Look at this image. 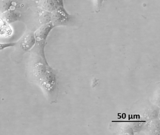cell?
Wrapping results in <instances>:
<instances>
[{
    "mask_svg": "<svg viewBox=\"0 0 160 135\" xmlns=\"http://www.w3.org/2000/svg\"><path fill=\"white\" fill-rule=\"evenodd\" d=\"M46 40H36L30 51L29 71L31 78L48 96L55 88V77L46 59L44 48Z\"/></svg>",
    "mask_w": 160,
    "mask_h": 135,
    "instance_id": "cell-1",
    "label": "cell"
},
{
    "mask_svg": "<svg viewBox=\"0 0 160 135\" xmlns=\"http://www.w3.org/2000/svg\"><path fill=\"white\" fill-rule=\"evenodd\" d=\"M77 16L69 14L63 6H61L51 13V22L55 27L67 26L75 24Z\"/></svg>",
    "mask_w": 160,
    "mask_h": 135,
    "instance_id": "cell-2",
    "label": "cell"
},
{
    "mask_svg": "<svg viewBox=\"0 0 160 135\" xmlns=\"http://www.w3.org/2000/svg\"><path fill=\"white\" fill-rule=\"evenodd\" d=\"M36 43L34 32L28 31L24 33L20 38L16 45H18L20 49L24 52H28L31 50Z\"/></svg>",
    "mask_w": 160,
    "mask_h": 135,
    "instance_id": "cell-3",
    "label": "cell"
},
{
    "mask_svg": "<svg viewBox=\"0 0 160 135\" xmlns=\"http://www.w3.org/2000/svg\"><path fill=\"white\" fill-rule=\"evenodd\" d=\"M55 27L51 22L45 23L34 32L36 40H46L51 30Z\"/></svg>",
    "mask_w": 160,
    "mask_h": 135,
    "instance_id": "cell-4",
    "label": "cell"
},
{
    "mask_svg": "<svg viewBox=\"0 0 160 135\" xmlns=\"http://www.w3.org/2000/svg\"><path fill=\"white\" fill-rule=\"evenodd\" d=\"M41 5L45 10L52 13L58 8L63 6V0H42Z\"/></svg>",
    "mask_w": 160,
    "mask_h": 135,
    "instance_id": "cell-5",
    "label": "cell"
},
{
    "mask_svg": "<svg viewBox=\"0 0 160 135\" xmlns=\"http://www.w3.org/2000/svg\"><path fill=\"white\" fill-rule=\"evenodd\" d=\"M20 15L19 13L14 11H7L4 13L3 16V20L7 23H12L20 18Z\"/></svg>",
    "mask_w": 160,
    "mask_h": 135,
    "instance_id": "cell-6",
    "label": "cell"
},
{
    "mask_svg": "<svg viewBox=\"0 0 160 135\" xmlns=\"http://www.w3.org/2000/svg\"><path fill=\"white\" fill-rule=\"evenodd\" d=\"M94 9L96 12H99L101 10L103 3L107 0H92Z\"/></svg>",
    "mask_w": 160,
    "mask_h": 135,
    "instance_id": "cell-7",
    "label": "cell"
},
{
    "mask_svg": "<svg viewBox=\"0 0 160 135\" xmlns=\"http://www.w3.org/2000/svg\"><path fill=\"white\" fill-rule=\"evenodd\" d=\"M16 45V42L11 43H0V51L3 50L7 48L14 47Z\"/></svg>",
    "mask_w": 160,
    "mask_h": 135,
    "instance_id": "cell-8",
    "label": "cell"
}]
</instances>
